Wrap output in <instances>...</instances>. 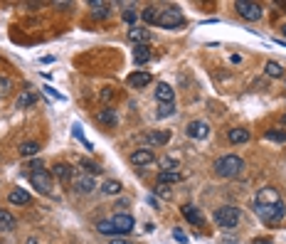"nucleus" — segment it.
<instances>
[{
	"label": "nucleus",
	"mask_w": 286,
	"mask_h": 244,
	"mask_svg": "<svg viewBox=\"0 0 286 244\" xmlns=\"http://www.w3.org/2000/svg\"><path fill=\"white\" fill-rule=\"evenodd\" d=\"M183 22H185V17H183V10H180V7H175V5H163V7H158V15H155V25H158V27L175 30V27H180Z\"/></svg>",
	"instance_id": "f257e3e1"
},
{
	"label": "nucleus",
	"mask_w": 286,
	"mask_h": 244,
	"mask_svg": "<svg viewBox=\"0 0 286 244\" xmlns=\"http://www.w3.org/2000/svg\"><path fill=\"white\" fill-rule=\"evenodd\" d=\"M242 168H244V161L239 156H224L214 163V173L219 178H234L242 173Z\"/></svg>",
	"instance_id": "f03ea898"
},
{
	"label": "nucleus",
	"mask_w": 286,
	"mask_h": 244,
	"mask_svg": "<svg viewBox=\"0 0 286 244\" xmlns=\"http://www.w3.org/2000/svg\"><path fill=\"white\" fill-rule=\"evenodd\" d=\"M239 220H242V212L237 207H232V205H224V207H219L214 212V222L222 230H234L239 225Z\"/></svg>",
	"instance_id": "7ed1b4c3"
},
{
	"label": "nucleus",
	"mask_w": 286,
	"mask_h": 244,
	"mask_svg": "<svg viewBox=\"0 0 286 244\" xmlns=\"http://www.w3.org/2000/svg\"><path fill=\"white\" fill-rule=\"evenodd\" d=\"M254 210H257V215H259L264 222H269V225H274V222L284 220V215H286L284 200H279V202H274V205H257Z\"/></svg>",
	"instance_id": "20e7f679"
},
{
	"label": "nucleus",
	"mask_w": 286,
	"mask_h": 244,
	"mask_svg": "<svg viewBox=\"0 0 286 244\" xmlns=\"http://www.w3.org/2000/svg\"><path fill=\"white\" fill-rule=\"evenodd\" d=\"M234 10H237L247 22H257V20H262V15H264V7H262L259 2H252V0H237V2H234Z\"/></svg>",
	"instance_id": "39448f33"
},
{
	"label": "nucleus",
	"mask_w": 286,
	"mask_h": 244,
	"mask_svg": "<svg viewBox=\"0 0 286 244\" xmlns=\"http://www.w3.org/2000/svg\"><path fill=\"white\" fill-rule=\"evenodd\" d=\"M30 183L35 185L40 192L52 195V173H47L45 168H35V170H30Z\"/></svg>",
	"instance_id": "423d86ee"
},
{
	"label": "nucleus",
	"mask_w": 286,
	"mask_h": 244,
	"mask_svg": "<svg viewBox=\"0 0 286 244\" xmlns=\"http://www.w3.org/2000/svg\"><path fill=\"white\" fill-rule=\"evenodd\" d=\"M180 212H183V217H185L190 225H195V227H203V225H205V217H203V212H200L195 205H183Z\"/></svg>",
	"instance_id": "0eeeda50"
},
{
	"label": "nucleus",
	"mask_w": 286,
	"mask_h": 244,
	"mask_svg": "<svg viewBox=\"0 0 286 244\" xmlns=\"http://www.w3.org/2000/svg\"><path fill=\"white\" fill-rule=\"evenodd\" d=\"M114 227L119 230V235H129L131 230H134V217L129 215V212H119V215H114Z\"/></svg>",
	"instance_id": "6e6552de"
},
{
	"label": "nucleus",
	"mask_w": 286,
	"mask_h": 244,
	"mask_svg": "<svg viewBox=\"0 0 286 244\" xmlns=\"http://www.w3.org/2000/svg\"><path fill=\"white\" fill-rule=\"evenodd\" d=\"M188 136L195 138V141H203V138L210 136V126L205 121H190L188 123Z\"/></svg>",
	"instance_id": "1a4fd4ad"
},
{
	"label": "nucleus",
	"mask_w": 286,
	"mask_h": 244,
	"mask_svg": "<svg viewBox=\"0 0 286 244\" xmlns=\"http://www.w3.org/2000/svg\"><path fill=\"white\" fill-rule=\"evenodd\" d=\"M282 200V195L274 190V187H262L259 192H257V205H274V202H279Z\"/></svg>",
	"instance_id": "9d476101"
},
{
	"label": "nucleus",
	"mask_w": 286,
	"mask_h": 244,
	"mask_svg": "<svg viewBox=\"0 0 286 244\" xmlns=\"http://www.w3.org/2000/svg\"><path fill=\"white\" fill-rule=\"evenodd\" d=\"M150 79H153V77H150L148 72H143V69H141V72H131L126 81H129V86H134V89H143V86H148V84H150Z\"/></svg>",
	"instance_id": "9b49d317"
},
{
	"label": "nucleus",
	"mask_w": 286,
	"mask_h": 244,
	"mask_svg": "<svg viewBox=\"0 0 286 244\" xmlns=\"http://www.w3.org/2000/svg\"><path fill=\"white\" fill-rule=\"evenodd\" d=\"M153 161H155V158H153L150 148H139V151H134V153H131V163H134V165H139V168L150 165Z\"/></svg>",
	"instance_id": "f8f14e48"
},
{
	"label": "nucleus",
	"mask_w": 286,
	"mask_h": 244,
	"mask_svg": "<svg viewBox=\"0 0 286 244\" xmlns=\"http://www.w3.org/2000/svg\"><path fill=\"white\" fill-rule=\"evenodd\" d=\"M170 141V131H148L145 133V146H165Z\"/></svg>",
	"instance_id": "ddd939ff"
},
{
	"label": "nucleus",
	"mask_w": 286,
	"mask_h": 244,
	"mask_svg": "<svg viewBox=\"0 0 286 244\" xmlns=\"http://www.w3.org/2000/svg\"><path fill=\"white\" fill-rule=\"evenodd\" d=\"M155 99H158V104H173V99H175V94H173V89L168 86V84H158L155 86Z\"/></svg>",
	"instance_id": "4468645a"
},
{
	"label": "nucleus",
	"mask_w": 286,
	"mask_h": 244,
	"mask_svg": "<svg viewBox=\"0 0 286 244\" xmlns=\"http://www.w3.org/2000/svg\"><path fill=\"white\" fill-rule=\"evenodd\" d=\"M52 178H57L60 183H70L72 180V165L70 163H57L52 168Z\"/></svg>",
	"instance_id": "2eb2a0df"
},
{
	"label": "nucleus",
	"mask_w": 286,
	"mask_h": 244,
	"mask_svg": "<svg viewBox=\"0 0 286 244\" xmlns=\"http://www.w3.org/2000/svg\"><path fill=\"white\" fill-rule=\"evenodd\" d=\"M129 40L136 42V45H148L150 30H145V27H131V30H129Z\"/></svg>",
	"instance_id": "dca6fc26"
},
{
	"label": "nucleus",
	"mask_w": 286,
	"mask_h": 244,
	"mask_svg": "<svg viewBox=\"0 0 286 244\" xmlns=\"http://www.w3.org/2000/svg\"><path fill=\"white\" fill-rule=\"evenodd\" d=\"M74 190H76L79 195H89V192L94 190V178L81 173V178H76V180H74Z\"/></svg>",
	"instance_id": "f3484780"
},
{
	"label": "nucleus",
	"mask_w": 286,
	"mask_h": 244,
	"mask_svg": "<svg viewBox=\"0 0 286 244\" xmlns=\"http://www.w3.org/2000/svg\"><path fill=\"white\" fill-rule=\"evenodd\" d=\"M89 7H91V15H94L96 20H104V17H109V2H99V0H91V2H89Z\"/></svg>",
	"instance_id": "a211bd4d"
},
{
	"label": "nucleus",
	"mask_w": 286,
	"mask_h": 244,
	"mask_svg": "<svg viewBox=\"0 0 286 244\" xmlns=\"http://www.w3.org/2000/svg\"><path fill=\"white\" fill-rule=\"evenodd\" d=\"M227 138H229V143H247L249 141V131L247 128H229Z\"/></svg>",
	"instance_id": "6ab92c4d"
},
{
	"label": "nucleus",
	"mask_w": 286,
	"mask_h": 244,
	"mask_svg": "<svg viewBox=\"0 0 286 244\" xmlns=\"http://www.w3.org/2000/svg\"><path fill=\"white\" fill-rule=\"evenodd\" d=\"M7 200H10L12 205H27V202H30V192L22 190V187H17V190H12V192L7 195Z\"/></svg>",
	"instance_id": "aec40b11"
},
{
	"label": "nucleus",
	"mask_w": 286,
	"mask_h": 244,
	"mask_svg": "<svg viewBox=\"0 0 286 244\" xmlns=\"http://www.w3.org/2000/svg\"><path fill=\"white\" fill-rule=\"evenodd\" d=\"M96 119H99V121L104 123V126H111V128H114V126L119 123V119H116V114H114V109H109V106H106V109H101Z\"/></svg>",
	"instance_id": "412c9836"
},
{
	"label": "nucleus",
	"mask_w": 286,
	"mask_h": 244,
	"mask_svg": "<svg viewBox=\"0 0 286 244\" xmlns=\"http://www.w3.org/2000/svg\"><path fill=\"white\" fill-rule=\"evenodd\" d=\"M150 57H153V55H150V47H148V45H136V50H134L136 64H145Z\"/></svg>",
	"instance_id": "4be33fe9"
},
{
	"label": "nucleus",
	"mask_w": 286,
	"mask_h": 244,
	"mask_svg": "<svg viewBox=\"0 0 286 244\" xmlns=\"http://www.w3.org/2000/svg\"><path fill=\"white\" fill-rule=\"evenodd\" d=\"M15 230V217L7 210H0V232H10Z\"/></svg>",
	"instance_id": "5701e85b"
},
{
	"label": "nucleus",
	"mask_w": 286,
	"mask_h": 244,
	"mask_svg": "<svg viewBox=\"0 0 286 244\" xmlns=\"http://www.w3.org/2000/svg\"><path fill=\"white\" fill-rule=\"evenodd\" d=\"M158 165L163 168V173H178V168H180V163H178V158H160L158 161Z\"/></svg>",
	"instance_id": "b1692460"
},
{
	"label": "nucleus",
	"mask_w": 286,
	"mask_h": 244,
	"mask_svg": "<svg viewBox=\"0 0 286 244\" xmlns=\"http://www.w3.org/2000/svg\"><path fill=\"white\" fill-rule=\"evenodd\" d=\"M155 15H158V5H145L141 10V17L145 25H155Z\"/></svg>",
	"instance_id": "393cba45"
},
{
	"label": "nucleus",
	"mask_w": 286,
	"mask_h": 244,
	"mask_svg": "<svg viewBox=\"0 0 286 244\" xmlns=\"http://www.w3.org/2000/svg\"><path fill=\"white\" fill-rule=\"evenodd\" d=\"M121 190H124V185L119 183V180H104L101 183V192L104 195H119Z\"/></svg>",
	"instance_id": "a878e982"
},
{
	"label": "nucleus",
	"mask_w": 286,
	"mask_h": 244,
	"mask_svg": "<svg viewBox=\"0 0 286 244\" xmlns=\"http://www.w3.org/2000/svg\"><path fill=\"white\" fill-rule=\"evenodd\" d=\"M37 153H40V143H35V141H27V143L20 146V156L22 158H30V156H37Z\"/></svg>",
	"instance_id": "bb28decb"
},
{
	"label": "nucleus",
	"mask_w": 286,
	"mask_h": 244,
	"mask_svg": "<svg viewBox=\"0 0 286 244\" xmlns=\"http://www.w3.org/2000/svg\"><path fill=\"white\" fill-rule=\"evenodd\" d=\"M37 101V96L32 94V91H22L20 96H17V109H27V106H32Z\"/></svg>",
	"instance_id": "cd10ccee"
},
{
	"label": "nucleus",
	"mask_w": 286,
	"mask_h": 244,
	"mask_svg": "<svg viewBox=\"0 0 286 244\" xmlns=\"http://www.w3.org/2000/svg\"><path fill=\"white\" fill-rule=\"evenodd\" d=\"M183 180V175L180 173H158V185H170V183H180Z\"/></svg>",
	"instance_id": "c85d7f7f"
},
{
	"label": "nucleus",
	"mask_w": 286,
	"mask_h": 244,
	"mask_svg": "<svg viewBox=\"0 0 286 244\" xmlns=\"http://www.w3.org/2000/svg\"><path fill=\"white\" fill-rule=\"evenodd\" d=\"M264 138H267V141H277V143H286V131H282V128H269V131L264 133Z\"/></svg>",
	"instance_id": "c756f323"
},
{
	"label": "nucleus",
	"mask_w": 286,
	"mask_h": 244,
	"mask_svg": "<svg viewBox=\"0 0 286 244\" xmlns=\"http://www.w3.org/2000/svg\"><path fill=\"white\" fill-rule=\"evenodd\" d=\"M96 230H99L101 235H109V237H114V235H119V230L114 227V222H111V220H109V222H106V220H101V222L96 225Z\"/></svg>",
	"instance_id": "7c9ffc66"
},
{
	"label": "nucleus",
	"mask_w": 286,
	"mask_h": 244,
	"mask_svg": "<svg viewBox=\"0 0 286 244\" xmlns=\"http://www.w3.org/2000/svg\"><path fill=\"white\" fill-rule=\"evenodd\" d=\"M264 72H267V74H269V77H274V79H279V77H282V74H284V69H282V64H279V62H267V67H264Z\"/></svg>",
	"instance_id": "2f4dec72"
},
{
	"label": "nucleus",
	"mask_w": 286,
	"mask_h": 244,
	"mask_svg": "<svg viewBox=\"0 0 286 244\" xmlns=\"http://www.w3.org/2000/svg\"><path fill=\"white\" fill-rule=\"evenodd\" d=\"M79 168H81V173H84V175H96V173H101V168H99L96 163H84V161H81V165H79Z\"/></svg>",
	"instance_id": "473e14b6"
},
{
	"label": "nucleus",
	"mask_w": 286,
	"mask_h": 244,
	"mask_svg": "<svg viewBox=\"0 0 286 244\" xmlns=\"http://www.w3.org/2000/svg\"><path fill=\"white\" fill-rule=\"evenodd\" d=\"M173 111H175L173 104H160V106H158V119H165V116H170Z\"/></svg>",
	"instance_id": "72a5a7b5"
},
{
	"label": "nucleus",
	"mask_w": 286,
	"mask_h": 244,
	"mask_svg": "<svg viewBox=\"0 0 286 244\" xmlns=\"http://www.w3.org/2000/svg\"><path fill=\"white\" fill-rule=\"evenodd\" d=\"M10 89H12V81L7 77H0V96H7Z\"/></svg>",
	"instance_id": "f704fd0d"
},
{
	"label": "nucleus",
	"mask_w": 286,
	"mask_h": 244,
	"mask_svg": "<svg viewBox=\"0 0 286 244\" xmlns=\"http://www.w3.org/2000/svg\"><path fill=\"white\" fill-rule=\"evenodd\" d=\"M136 17H139V12H136L134 7H126V10H124V20H126L129 25H134V22H136Z\"/></svg>",
	"instance_id": "c9c22d12"
},
{
	"label": "nucleus",
	"mask_w": 286,
	"mask_h": 244,
	"mask_svg": "<svg viewBox=\"0 0 286 244\" xmlns=\"http://www.w3.org/2000/svg\"><path fill=\"white\" fill-rule=\"evenodd\" d=\"M155 192H158V195H160V197H165V200H168V197H170V190H168V187H165V185H158V187H155Z\"/></svg>",
	"instance_id": "e433bc0d"
},
{
	"label": "nucleus",
	"mask_w": 286,
	"mask_h": 244,
	"mask_svg": "<svg viewBox=\"0 0 286 244\" xmlns=\"http://www.w3.org/2000/svg\"><path fill=\"white\" fill-rule=\"evenodd\" d=\"M173 237H175V240H178V242H188V237H185V235H183V232H180V230H175V232H173Z\"/></svg>",
	"instance_id": "4c0bfd02"
},
{
	"label": "nucleus",
	"mask_w": 286,
	"mask_h": 244,
	"mask_svg": "<svg viewBox=\"0 0 286 244\" xmlns=\"http://www.w3.org/2000/svg\"><path fill=\"white\" fill-rule=\"evenodd\" d=\"M45 91H47L50 96H55V99H65V96H62V94H57V91H55L52 86H45Z\"/></svg>",
	"instance_id": "58836bf2"
},
{
	"label": "nucleus",
	"mask_w": 286,
	"mask_h": 244,
	"mask_svg": "<svg viewBox=\"0 0 286 244\" xmlns=\"http://www.w3.org/2000/svg\"><path fill=\"white\" fill-rule=\"evenodd\" d=\"M101 99H106V101H109V99H111V91H109V89H101Z\"/></svg>",
	"instance_id": "ea45409f"
},
{
	"label": "nucleus",
	"mask_w": 286,
	"mask_h": 244,
	"mask_svg": "<svg viewBox=\"0 0 286 244\" xmlns=\"http://www.w3.org/2000/svg\"><path fill=\"white\" fill-rule=\"evenodd\" d=\"M111 244H134V242H126V240H114Z\"/></svg>",
	"instance_id": "a19ab883"
},
{
	"label": "nucleus",
	"mask_w": 286,
	"mask_h": 244,
	"mask_svg": "<svg viewBox=\"0 0 286 244\" xmlns=\"http://www.w3.org/2000/svg\"><path fill=\"white\" fill-rule=\"evenodd\" d=\"M254 244H274V242H269V240H259V242H254Z\"/></svg>",
	"instance_id": "79ce46f5"
},
{
	"label": "nucleus",
	"mask_w": 286,
	"mask_h": 244,
	"mask_svg": "<svg viewBox=\"0 0 286 244\" xmlns=\"http://www.w3.org/2000/svg\"><path fill=\"white\" fill-rule=\"evenodd\" d=\"M27 244H40V242H37V240H30V242H27Z\"/></svg>",
	"instance_id": "37998d69"
},
{
	"label": "nucleus",
	"mask_w": 286,
	"mask_h": 244,
	"mask_svg": "<svg viewBox=\"0 0 286 244\" xmlns=\"http://www.w3.org/2000/svg\"><path fill=\"white\" fill-rule=\"evenodd\" d=\"M282 35H284V37H286V25H284V27H282Z\"/></svg>",
	"instance_id": "c03bdc74"
},
{
	"label": "nucleus",
	"mask_w": 286,
	"mask_h": 244,
	"mask_svg": "<svg viewBox=\"0 0 286 244\" xmlns=\"http://www.w3.org/2000/svg\"><path fill=\"white\" fill-rule=\"evenodd\" d=\"M282 123H284V128H286V114H284V119H282Z\"/></svg>",
	"instance_id": "a18cd8bd"
},
{
	"label": "nucleus",
	"mask_w": 286,
	"mask_h": 244,
	"mask_svg": "<svg viewBox=\"0 0 286 244\" xmlns=\"http://www.w3.org/2000/svg\"><path fill=\"white\" fill-rule=\"evenodd\" d=\"M0 244H2V242H0Z\"/></svg>",
	"instance_id": "49530a36"
}]
</instances>
